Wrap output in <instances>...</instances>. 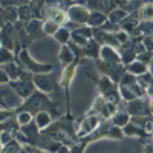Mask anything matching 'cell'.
Segmentation results:
<instances>
[{
    "label": "cell",
    "instance_id": "cell-1",
    "mask_svg": "<svg viewBox=\"0 0 153 153\" xmlns=\"http://www.w3.org/2000/svg\"><path fill=\"white\" fill-rule=\"evenodd\" d=\"M16 112H31L32 115L38 112H49L52 117H61L58 106L48 97V94H43L37 89L26 100H23V103L16 109Z\"/></svg>",
    "mask_w": 153,
    "mask_h": 153
},
{
    "label": "cell",
    "instance_id": "cell-2",
    "mask_svg": "<svg viewBox=\"0 0 153 153\" xmlns=\"http://www.w3.org/2000/svg\"><path fill=\"white\" fill-rule=\"evenodd\" d=\"M34 74H31L28 69H25L20 65V72H19V78L14 81H9L11 89L14 91L20 98L26 100L34 91H35V84H34Z\"/></svg>",
    "mask_w": 153,
    "mask_h": 153
},
{
    "label": "cell",
    "instance_id": "cell-3",
    "mask_svg": "<svg viewBox=\"0 0 153 153\" xmlns=\"http://www.w3.org/2000/svg\"><path fill=\"white\" fill-rule=\"evenodd\" d=\"M103 123V118L100 117V115H97L95 112L89 110L84 117L80 120L78 124H75V132H76V138H78V141L81 138L91 135L92 132H95L100 124Z\"/></svg>",
    "mask_w": 153,
    "mask_h": 153
},
{
    "label": "cell",
    "instance_id": "cell-4",
    "mask_svg": "<svg viewBox=\"0 0 153 153\" xmlns=\"http://www.w3.org/2000/svg\"><path fill=\"white\" fill-rule=\"evenodd\" d=\"M16 61H19L20 65L28 69L31 74H46V72H52L54 71V66L52 65H48V63H38L35 61L31 54L28 52V49H22V52L16 57Z\"/></svg>",
    "mask_w": 153,
    "mask_h": 153
},
{
    "label": "cell",
    "instance_id": "cell-5",
    "mask_svg": "<svg viewBox=\"0 0 153 153\" xmlns=\"http://www.w3.org/2000/svg\"><path fill=\"white\" fill-rule=\"evenodd\" d=\"M32 80H34L37 91L48 94V95L51 92H54L57 87H60V75H57L54 71L46 72V74H35Z\"/></svg>",
    "mask_w": 153,
    "mask_h": 153
},
{
    "label": "cell",
    "instance_id": "cell-6",
    "mask_svg": "<svg viewBox=\"0 0 153 153\" xmlns=\"http://www.w3.org/2000/svg\"><path fill=\"white\" fill-rule=\"evenodd\" d=\"M78 63L80 60H74L71 65L65 66L63 71L60 72V87L65 89L66 92V100H68V115H71V84L75 78V72H76V68H78Z\"/></svg>",
    "mask_w": 153,
    "mask_h": 153
},
{
    "label": "cell",
    "instance_id": "cell-7",
    "mask_svg": "<svg viewBox=\"0 0 153 153\" xmlns=\"http://www.w3.org/2000/svg\"><path fill=\"white\" fill-rule=\"evenodd\" d=\"M97 69L109 76V78L115 83H120V80L123 78V75L126 74V66L123 65V63H106L103 60H97Z\"/></svg>",
    "mask_w": 153,
    "mask_h": 153
},
{
    "label": "cell",
    "instance_id": "cell-8",
    "mask_svg": "<svg viewBox=\"0 0 153 153\" xmlns=\"http://www.w3.org/2000/svg\"><path fill=\"white\" fill-rule=\"evenodd\" d=\"M89 14H91V11H89L84 5H80V3H75L72 6L68 8V19L69 22H74L76 25H87V19H89Z\"/></svg>",
    "mask_w": 153,
    "mask_h": 153
},
{
    "label": "cell",
    "instance_id": "cell-9",
    "mask_svg": "<svg viewBox=\"0 0 153 153\" xmlns=\"http://www.w3.org/2000/svg\"><path fill=\"white\" fill-rule=\"evenodd\" d=\"M43 17H45V20L55 22L57 25H60V26H65V25L69 22L68 11L61 9L58 6H49V5H46L45 9H43Z\"/></svg>",
    "mask_w": 153,
    "mask_h": 153
},
{
    "label": "cell",
    "instance_id": "cell-10",
    "mask_svg": "<svg viewBox=\"0 0 153 153\" xmlns=\"http://www.w3.org/2000/svg\"><path fill=\"white\" fill-rule=\"evenodd\" d=\"M92 112H95L97 115H100L101 118H104V120H109L112 115L117 112V106L109 103V101H106L103 97H97L95 100V103L92 106Z\"/></svg>",
    "mask_w": 153,
    "mask_h": 153
},
{
    "label": "cell",
    "instance_id": "cell-11",
    "mask_svg": "<svg viewBox=\"0 0 153 153\" xmlns=\"http://www.w3.org/2000/svg\"><path fill=\"white\" fill-rule=\"evenodd\" d=\"M25 28H26V32L29 35V38L34 42V40H38L45 35L43 32V20L40 19H34L31 22H26L25 23Z\"/></svg>",
    "mask_w": 153,
    "mask_h": 153
},
{
    "label": "cell",
    "instance_id": "cell-12",
    "mask_svg": "<svg viewBox=\"0 0 153 153\" xmlns=\"http://www.w3.org/2000/svg\"><path fill=\"white\" fill-rule=\"evenodd\" d=\"M100 60H103V61H106V63H123L118 49L110 48V46H101Z\"/></svg>",
    "mask_w": 153,
    "mask_h": 153
},
{
    "label": "cell",
    "instance_id": "cell-13",
    "mask_svg": "<svg viewBox=\"0 0 153 153\" xmlns=\"http://www.w3.org/2000/svg\"><path fill=\"white\" fill-rule=\"evenodd\" d=\"M83 54H84V57H87V58H92V60H100V51H101V45L95 40V38L92 37L91 40H89L83 48Z\"/></svg>",
    "mask_w": 153,
    "mask_h": 153
},
{
    "label": "cell",
    "instance_id": "cell-14",
    "mask_svg": "<svg viewBox=\"0 0 153 153\" xmlns=\"http://www.w3.org/2000/svg\"><path fill=\"white\" fill-rule=\"evenodd\" d=\"M106 22H107V14H104L101 11H91L89 19H87V26H91L92 29H97V28L103 26Z\"/></svg>",
    "mask_w": 153,
    "mask_h": 153
},
{
    "label": "cell",
    "instance_id": "cell-15",
    "mask_svg": "<svg viewBox=\"0 0 153 153\" xmlns=\"http://www.w3.org/2000/svg\"><path fill=\"white\" fill-rule=\"evenodd\" d=\"M123 133H124V136H129V138H132V136H138V138H150V135L146 133V130L143 129L141 126H136V124H133V123H130V121L123 127Z\"/></svg>",
    "mask_w": 153,
    "mask_h": 153
},
{
    "label": "cell",
    "instance_id": "cell-16",
    "mask_svg": "<svg viewBox=\"0 0 153 153\" xmlns=\"http://www.w3.org/2000/svg\"><path fill=\"white\" fill-rule=\"evenodd\" d=\"M52 120H54V117L49 112H38L34 115V123L38 126L40 130H45L46 127H49L52 124Z\"/></svg>",
    "mask_w": 153,
    "mask_h": 153
},
{
    "label": "cell",
    "instance_id": "cell-17",
    "mask_svg": "<svg viewBox=\"0 0 153 153\" xmlns=\"http://www.w3.org/2000/svg\"><path fill=\"white\" fill-rule=\"evenodd\" d=\"M129 121H130V115L127 113L126 110H117V112H115L112 117L109 118V123H110V124L118 126V127H121V129H123V127L129 123Z\"/></svg>",
    "mask_w": 153,
    "mask_h": 153
},
{
    "label": "cell",
    "instance_id": "cell-18",
    "mask_svg": "<svg viewBox=\"0 0 153 153\" xmlns=\"http://www.w3.org/2000/svg\"><path fill=\"white\" fill-rule=\"evenodd\" d=\"M74 60H75V55H74V52L71 51V48L68 45H61L60 54H58V61L61 63V66L65 68V66L71 65Z\"/></svg>",
    "mask_w": 153,
    "mask_h": 153
},
{
    "label": "cell",
    "instance_id": "cell-19",
    "mask_svg": "<svg viewBox=\"0 0 153 153\" xmlns=\"http://www.w3.org/2000/svg\"><path fill=\"white\" fill-rule=\"evenodd\" d=\"M136 16L139 22H153V3H143L139 6Z\"/></svg>",
    "mask_w": 153,
    "mask_h": 153
},
{
    "label": "cell",
    "instance_id": "cell-20",
    "mask_svg": "<svg viewBox=\"0 0 153 153\" xmlns=\"http://www.w3.org/2000/svg\"><path fill=\"white\" fill-rule=\"evenodd\" d=\"M0 68H2L8 74L11 81H14V80L19 78V72H20V63L19 61L14 60V61H11V63H6V65H2Z\"/></svg>",
    "mask_w": 153,
    "mask_h": 153
},
{
    "label": "cell",
    "instance_id": "cell-21",
    "mask_svg": "<svg viewBox=\"0 0 153 153\" xmlns=\"http://www.w3.org/2000/svg\"><path fill=\"white\" fill-rule=\"evenodd\" d=\"M126 71L138 76V75H143V74L149 72V66L146 65V63H143V61L135 60V61L130 63V65H127V66H126Z\"/></svg>",
    "mask_w": 153,
    "mask_h": 153
},
{
    "label": "cell",
    "instance_id": "cell-22",
    "mask_svg": "<svg viewBox=\"0 0 153 153\" xmlns=\"http://www.w3.org/2000/svg\"><path fill=\"white\" fill-rule=\"evenodd\" d=\"M127 16H129V14H127L123 8H115V9H112L109 14H107V20H109L110 23L118 25V26H120V23H121Z\"/></svg>",
    "mask_w": 153,
    "mask_h": 153
},
{
    "label": "cell",
    "instance_id": "cell-23",
    "mask_svg": "<svg viewBox=\"0 0 153 153\" xmlns=\"http://www.w3.org/2000/svg\"><path fill=\"white\" fill-rule=\"evenodd\" d=\"M20 130V124L17 123V118L12 117L8 118L6 121L0 123V132H12V133H17Z\"/></svg>",
    "mask_w": 153,
    "mask_h": 153
},
{
    "label": "cell",
    "instance_id": "cell-24",
    "mask_svg": "<svg viewBox=\"0 0 153 153\" xmlns=\"http://www.w3.org/2000/svg\"><path fill=\"white\" fill-rule=\"evenodd\" d=\"M12 94V89L9 84H0V109H12L6 101V97Z\"/></svg>",
    "mask_w": 153,
    "mask_h": 153
},
{
    "label": "cell",
    "instance_id": "cell-25",
    "mask_svg": "<svg viewBox=\"0 0 153 153\" xmlns=\"http://www.w3.org/2000/svg\"><path fill=\"white\" fill-rule=\"evenodd\" d=\"M2 153H26V150H25V147L17 141V139H12L11 143L3 146Z\"/></svg>",
    "mask_w": 153,
    "mask_h": 153
},
{
    "label": "cell",
    "instance_id": "cell-26",
    "mask_svg": "<svg viewBox=\"0 0 153 153\" xmlns=\"http://www.w3.org/2000/svg\"><path fill=\"white\" fill-rule=\"evenodd\" d=\"M54 38L60 43V45H68L71 42V31L65 26H61L55 34H54Z\"/></svg>",
    "mask_w": 153,
    "mask_h": 153
},
{
    "label": "cell",
    "instance_id": "cell-27",
    "mask_svg": "<svg viewBox=\"0 0 153 153\" xmlns=\"http://www.w3.org/2000/svg\"><path fill=\"white\" fill-rule=\"evenodd\" d=\"M106 138H109V139H123V138H124L123 129H121V127H118V126L109 124V129H107Z\"/></svg>",
    "mask_w": 153,
    "mask_h": 153
},
{
    "label": "cell",
    "instance_id": "cell-28",
    "mask_svg": "<svg viewBox=\"0 0 153 153\" xmlns=\"http://www.w3.org/2000/svg\"><path fill=\"white\" fill-rule=\"evenodd\" d=\"M16 60V54L12 51L6 49V48H0V66L2 65H6V63H11Z\"/></svg>",
    "mask_w": 153,
    "mask_h": 153
},
{
    "label": "cell",
    "instance_id": "cell-29",
    "mask_svg": "<svg viewBox=\"0 0 153 153\" xmlns=\"http://www.w3.org/2000/svg\"><path fill=\"white\" fill-rule=\"evenodd\" d=\"M60 28H61L60 25H57V23L52 22V20H45V22H43V32H45V35H52V37H54V34H55Z\"/></svg>",
    "mask_w": 153,
    "mask_h": 153
},
{
    "label": "cell",
    "instance_id": "cell-30",
    "mask_svg": "<svg viewBox=\"0 0 153 153\" xmlns=\"http://www.w3.org/2000/svg\"><path fill=\"white\" fill-rule=\"evenodd\" d=\"M16 118H17V123L20 124V127H22V126H26V124L32 123L34 121V115L31 112H17Z\"/></svg>",
    "mask_w": 153,
    "mask_h": 153
},
{
    "label": "cell",
    "instance_id": "cell-31",
    "mask_svg": "<svg viewBox=\"0 0 153 153\" xmlns=\"http://www.w3.org/2000/svg\"><path fill=\"white\" fill-rule=\"evenodd\" d=\"M16 115H17L16 109H0V123L6 121L8 118L16 117Z\"/></svg>",
    "mask_w": 153,
    "mask_h": 153
},
{
    "label": "cell",
    "instance_id": "cell-32",
    "mask_svg": "<svg viewBox=\"0 0 153 153\" xmlns=\"http://www.w3.org/2000/svg\"><path fill=\"white\" fill-rule=\"evenodd\" d=\"M0 139H2V144H8L11 143L12 139H16V133H12V132H0Z\"/></svg>",
    "mask_w": 153,
    "mask_h": 153
},
{
    "label": "cell",
    "instance_id": "cell-33",
    "mask_svg": "<svg viewBox=\"0 0 153 153\" xmlns=\"http://www.w3.org/2000/svg\"><path fill=\"white\" fill-rule=\"evenodd\" d=\"M9 76H8V74L0 68V84H9Z\"/></svg>",
    "mask_w": 153,
    "mask_h": 153
},
{
    "label": "cell",
    "instance_id": "cell-34",
    "mask_svg": "<svg viewBox=\"0 0 153 153\" xmlns=\"http://www.w3.org/2000/svg\"><path fill=\"white\" fill-rule=\"evenodd\" d=\"M113 3L117 8H124L127 3H129V0H113Z\"/></svg>",
    "mask_w": 153,
    "mask_h": 153
},
{
    "label": "cell",
    "instance_id": "cell-35",
    "mask_svg": "<svg viewBox=\"0 0 153 153\" xmlns=\"http://www.w3.org/2000/svg\"><path fill=\"white\" fill-rule=\"evenodd\" d=\"M144 153H153V144H152V143H150V144H146Z\"/></svg>",
    "mask_w": 153,
    "mask_h": 153
},
{
    "label": "cell",
    "instance_id": "cell-36",
    "mask_svg": "<svg viewBox=\"0 0 153 153\" xmlns=\"http://www.w3.org/2000/svg\"><path fill=\"white\" fill-rule=\"evenodd\" d=\"M57 153H71V149H69V146H63Z\"/></svg>",
    "mask_w": 153,
    "mask_h": 153
},
{
    "label": "cell",
    "instance_id": "cell-37",
    "mask_svg": "<svg viewBox=\"0 0 153 153\" xmlns=\"http://www.w3.org/2000/svg\"><path fill=\"white\" fill-rule=\"evenodd\" d=\"M32 153H51V152H46V150H42V149H38V147H35V150H34Z\"/></svg>",
    "mask_w": 153,
    "mask_h": 153
},
{
    "label": "cell",
    "instance_id": "cell-38",
    "mask_svg": "<svg viewBox=\"0 0 153 153\" xmlns=\"http://www.w3.org/2000/svg\"><path fill=\"white\" fill-rule=\"evenodd\" d=\"M19 2V6H22V5H26V3H29V0H17Z\"/></svg>",
    "mask_w": 153,
    "mask_h": 153
},
{
    "label": "cell",
    "instance_id": "cell-39",
    "mask_svg": "<svg viewBox=\"0 0 153 153\" xmlns=\"http://www.w3.org/2000/svg\"><path fill=\"white\" fill-rule=\"evenodd\" d=\"M69 2H72V3L75 5V3H80V0H69Z\"/></svg>",
    "mask_w": 153,
    "mask_h": 153
},
{
    "label": "cell",
    "instance_id": "cell-40",
    "mask_svg": "<svg viewBox=\"0 0 153 153\" xmlns=\"http://www.w3.org/2000/svg\"><path fill=\"white\" fill-rule=\"evenodd\" d=\"M2 149H3V144H2V139H0V153H2Z\"/></svg>",
    "mask_w": 153,
    "mask_h": 153
},
{
    "label": "cell",
    "instance_id": "cell-41",
    "mask_svg": "<svg viewBox=\"0 0 153 153\" xmlns=\"http://www.w3.org/2000/svg\"><path fill=\"white\" fill-rule=\"evenodd\" d=\"M152 144H153V135H152Z\"/></svg>",
    "mask_w": 153,
    "mask_h": 153
},
{
    "label": "cell",
    "instance_id": "cell-42",
    "mask_svg": "<svg viewBox=\"0 0 153 153\" xmlns=\"http://www.w3.org/2000/svg\"><path fill=\"white\" fill-rule=\"evenodd\" d=\"M0 48H2V43H0Z\"/></svg>",
    "mask_w": 153,
    "mask_h": 153
},
{
    "label": "cell",
    "instance_id": "cell-43",
    "mask_svg": "<svg viewBox=\"0 0 153 153\" xmlns=\"http://www.w3.org/2000/svg\"><path fill=\"white\" fill-rule=\"evenodd\" d=\"M129 2H132V0H129Z\"/></svg>",
    "mask_w": 153,
    "mask_h": 153
}]
</instances>
